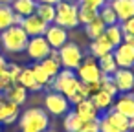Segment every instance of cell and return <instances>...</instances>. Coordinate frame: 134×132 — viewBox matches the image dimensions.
Here are the masks:
<instances>
[{"instance_id":"cell-1","label":"cell","mask_w":134,"mask_h":132,"mask_svg":"<svg viewBox=\"0 0 134 132\" xmlns=\"http://www.w3.org/2000/svg\"><path fill=\"white\" fill-rule=\"evenodd\" d=\"M20 132H44L50 128V114L44 108H28L19 117Z\"/></svg>"},{"instance_id":"cell-2","label":"cell","mask_w":134,"mask_h":132,"mask_svg":"<svg viewBox=\"0 0 134 132\" xmlns=\"http://www.w3.org/2000/svg\"><path fill=\"white\" fill-rule=\"evenodd\" d=\"M28 33L22 30V26H9L8 30H4L0 33V42H2V50L9 51V53H20L26 51L28 46Z\"/></svg>"},{"instance_id":"cell-3","label":"cell","mask_w":134,"mask_h":132,"mask_svg":"<svg viewBox=\"0 0 134 132\" xmlns=\"http://www.w3.org/2000/svg\"><path fill=\"white\" fill-rule=\"evenodd\" d=\"M134 130V121L108 108L99 116V132H130Z\"/></svg>"},{"instance_id":"cell-4","label":"cell","mask_w":134,"mask_h":132,"mask_svg":"<svg viewBox=\"0 0 134 132\" xmlns=\"http://www.w3.org/2000/svg\"><path fill=\"white\" fill-rule=\"evenodd\" d=\"M77 9H79V4L66 2V0H61L59 4H55V20H53V24L63 26L64 30L77 28V26H79Z\"/></svg>"},{"instance_id":"cell-5","label":"cell","mask_w":134,"mask_h":132,"mask_svg":"<svg viewBox=\"0 0 134 132\" xmlns=\"http://www.w3.org/2000/svg\"><path fill=\"white\" fill-rule=\"evenodd\" d=\"M79 83H81V81L77 79V75H75L74 70H66V68H63V70L52 79V84H50V86H52L55 92H59V94L70 97V95L77 90Z\"/></svg>"},{"instance_id":"cell-6","label":"cell","mask_w":134,"mask_h":132,"mask_svg":"<svg viewBox=\"0 0 134 132\" xmlns=\"http://www.w3.org/2000/svg\"><path fill=\"white\" fill-rule=\"evenodd\" d=\"M75 72V75H77V79L81 81V83H96V81H99L101 79V70H99V64H97V59L96 57H92V55H86V57H83V61H81V64L74 70Z\"/></svg>"},{"instance_id":"cell-7","label":"cell","mask_w":134,"mask_h":132,"mask_svg":"<svg viewBox=\"0 0 134 132\" xmlns=\"http://www.w3.org/2000/svg\"><path fill=\"white\" fill-rule=\"evenodd\" d=\"M57 53H59V62H61V66L66 68V70H75V68L81 64L83 57H85L83 51H81V48H79L75 42H66L63 48L57 50Z\"/></svg>"},{"instance_id":"cell-8","label":"cell","mask_w":134,"mask_h":132,"mask_svg":"<svg viewBox=\"0 0 134 132\" xmlns=\"http://www.w3.org/2000/svg\"><path fill=\"white\" fill-rule=\"evenodd\" d=\"M44 110L50 116H64L70 110V101L66 95L59 94V92H48L44 97Z\"/></svg>"},{"instance_id":"cell-9","label":"cell","mask_w":134,"mask_h":132,"mask_svg":"<svg viewBox=\"0 0 134 132\" xmlns=\"http://www.w3.org/2000/svg\"><path fill=\"white\" fill-rule=\"evenodd\" d=\"M50 51H52V48H50V44L46 42L44 37H30L28 46H26V53L31 61L41 62L42 59H46L50 55Z\"/></svg>"},{"instance_id":"cell-10","label":"cell","mask_w":134,"mask_h":132,"mask_svg":"<svg viewBox=\"0 0 134 132\" xmlns=\"http://www.w3.org/2000/svg\"><path fill=\"white\" fill-rule=\"evenodd\" d=\"M112 110H116L118 114H121V116L129 117L130 121H134V94H132V92L118 94V95L114 97Z\"/></svg>"},{"instance_id":"cell-11","label":"cell","mask_w":134,"mask_h":132,"mask_svg":"<svg viewBox=\"0 0 134 132\" xmlns=\"http://www.w3.org/2000/svg\"><path fill=\"white\" fill-rule=\"evenodd\" d=\"M42 37L46 39V42L50 44L52 50H59L68 42V31L63 26H57V24H50Z\"/></svg>"},{"instance_id":"cell-12","label":"cell","mask_w":134,"mask_h":132,"mask_svg":"<svg viewBox=\"0 0 134 132\" xmlns=\"http://www.w3.org/2000/svg\"><path fill=\"white\" fill-rule=\"evenodd\" d=\"M110 77H112V81H114V84H116L119 94L132 92V86H134V72H132V68H118Z\"/></svg>"},{"instance_id":"cell-13","label":"cell","mask_w":134,"mask_h":132,"mask_svg":"<svg viewBox=\"0 0 134 132\" xmlns=\"http://www.w3.org/2000/svg\"><path fill=\"white\" fill-rule=\"evenodd\" d=\"M20 26H22V30L28 33V37H42L44 31H46V28H48L50 24L44 22L37 13H33V15H30V17H24Z\"/></svg>"},{"instance_id":"cell-14","label":"cell","mask_w":134,"mask_h":132,"mask_svg":"<svg viewBox=\"0 0 134 132\" xmlns=\"http://www.w3.org/2000/svg\"><path fill=\"white\" fill-rule=\"evenodd\" d=\"M112 55L116 59L118 68H134V46L121 42L112 50Z\"/></svg>"},{"instance_id":"cell-15","label":"cell","mask_w":134,"mask_h":132,"mask_svg":"<svg viewBox=\"0 0 134 132\" xmlns=\"http://www.w3.org/2000/svg\"><path fill=\"white\" fill-rule=\"evenodd\" d=\"M20 117V106L4 95L0 97V123L2 125H11Z\"/></svg>"},{"instance_id":"cell-16","label":"cell","mask_w":134,"mask_h":132,"mask_svg":"<svg viewBox=\"0 0 134 132\" xmlns=\"http://www.w3.org/2000/svg\"><path fill=\"white\" fill-rule=\"evenodd\" d=\"M110 6L118 17V22H125L134 17V0H112Z\"/></svg>"},{"instance_id":"cell-17","label":"cell","mask_w":134,"mask_h":132,"mask_svg":"<svg viewBox=\"0 0 134 132\" xmlns=\"http://www.w3.org/2000/svg\"><path fill=\"white\" fill-rule=\"evenodd\" d=\"M112 50H114V46L108 42V39L105 35H101L97 39H92V42H90V55L96 57V59H99L107 53H112Z\"/></svg>"},{"instance_id":"cell-18","label":"cell","mask_w":134,"mask_h":132,"mask_svg":"<svg viewBox=\"0 0 134 132\" xmlns=\"http://www.w3.org/2000/svg\"><path fill=\"white\" fill-rule=\"evenodd\" d=\"M37 4H39L37 0H13L9 6H11V9H13L15 15H20L24 19V17H30V15L35 13Z\"/></svg>"},{"instance_id":"cell-19","label":"cell","mask_w":134,"mask_h":132,"mask_svg":"<svg viewBox=\"0 0 134 132\" xmlns=\"http://www.w3.org/2000/svg\"><path fill=\"white\" fill-rule=\"evenodd\" d=\"M6 99H9V101H13V103H17L19 106L20 105H24L26 103V99H28V90L22 86V84H19V83H15V84H11L4 94H2Z\"/></svg>"},{"instance_id":"cell-20","label":"cell","mask_w":134,"mask_h":132,"mask_svg":"<svg viewBox=\"0 0 134 132\" xmlns=\"http://www.w3.org/2000/svg\"><path fill=\"white\" fill-rule=\"evenodd\" d=\"M90 99H92V103L96 105V108L99 110V112H105V110H108V108H112V103H114V97L108 94V92H105V90H97V92H94L92 95H90Z\"/></svg>"},{"instance_id":"cell-21","label":"cell","mask_w":134,"mask_h":132,"mask_svg":"<svg viewBox=\"0 0 134 132\" xmlns=\"http://www.w3.org/2000/svg\"><path fill=\"white\" fill-rule=\"evenodd\" d=\"M19 84H22L28 92H39V90H42V88L37 84V81H35V75H33L31 66H26V68H22V70H20Z\"/></svg>"},{"instance_id":"cell-22","label":"cell","mask_w":134,"mask_h":132,"mask_svg":"<svg viewBox=\"0 0 134 132\" xmlns=\"http://www.w3.org/2000/svg\"><path fill=\"white\" fill-rule=\"evenodd\" d=\"M74 110H75L83 119H94V117H99V110L96 108V105L92 103L90 97H88V99H83L81 103H77Z\"/></svg>"},{"instance_id":"cell-23","label":"cell","mask_w":134,"mask_h":132,"mask_svg":"<svg viewBox=\"0 0 134 132\" xmlns=\"http://www.w3.org/2000/svg\"><path fill=\"white\" fill-rule=\"evenodd\" d=\"M105 28H107V24H105L99 17H96L94 20H90L88 24H85V31H86V35L90 37V41L101 37V35L105 33Z\"/></svg>"},{"instance_id":"cell-24","label":"cell","mask_w":134,"mask_h":132,"mask_svg":"<svg viewBox=\"0 0 134 132\" xmlns=\"http://www.w3.org/2000/svg\"><path fill=\"white\" fill-rule=\"evenodd\" d=\"M103 35L108 39V42H110L114 48L123 42V30H121V24H119V22H118V24H112V26H107Z\"/></svg>"},{"instance_id":"cell-25","label":"cell","mask_w":134,"mask_h":132,"mask_svg":"<svg viewBox=\"0 0 134 132\" xmlns=\"http://www.w3.org/2000/svg\"><path fill=\"white\" fill-rule=\"evenodd\" d=\"M81 123H83V117H81L75 110H68V112L64 114L63 125H64V130H66V132H77L79 127H81Z\"/></svg>"},{"instance_id":"cell-26","label":"cell","mask_w":134,"mask_h":132,"mask_svg":"<svg viewBox=\"0 0 134 132\" xmlns=\"http://www.w3.org/2000/svg\"><path fill=\"white\" fill-rule=\"evenodd\" d=\"M13 24H15V13H13L11 6L0 4V33Z\"/></svg>"},{"instance_id":"cell-27","label":"cell","mask_w":134,"mask_h":132,"mask_svg":"<svg viewBox=\"0 0 134 132\" xmlns=\"http://www.w3.org/2000/svg\"><path fill=\"white\" fill-rule=\"evenodd\" d=\"M97 64H99V70L103 75H112L116 70H118V64H116V59L112 53H107L103 57L97 59Z\"/></svg>"},{"instance_id":"cell-28","label":"cell","mask_w":134,"mask_h":132,"mask_svg":"<svg viewBox=\"0 0 134 132\" xmlns=\"http://www.w3.org/2000/svg\"><path fill=\"white\" fill-rule=\"evenodd\" d=\"M41 66H42V70L50 75V79H53V77L63 70L59 59H53V57H46V59H42V61H41Z\"/></svg>"},{"instance_id":"cell-29","label":"cell","mask_w":134,"mask_h":132,"mask_svg":"<svg viewBox=\"0 0 134 132\" xmlns=\"http://www.w3.org/2000/svg\"><path fill=\"white\" fill-rule=\"evenodd\" d=\"M35 13L48 24H53V20H55V6H52V4H37Z\"/></svg>"},{"instance_id":"cell-30","label":"cell","mask_w":134,"mask_h":132,"mask_svg":"<svg viewBox=\"0 0 134 132\" xmlns=\"http://www.w3.org/2000/svg\"><path fill=\"white\" fill-rule=\"evenodd\" d=\"M31 70H33V75H35V81H37V84L41 86V88H48L50 84H52V79H50V75L42 70V66H41V62H35L33 66H31Z\"/></svg>"},{"instance_id":"cell-31","label":"cell","mask_w":134,"mask_h":132,"mask_svg":"<svg viewBox=\"0 0 134 132\" xmlns=\"http://www.w3.org/2000/svg\"><path fill=\"white\" fill-rule=\"evenodd\" d=\"M97 17H99V19H101L107 26L118 24V17H116V13H114V9H112V6H110V4H105L103 8H99Z\"/></svg>"},{"instance_id":"cell-32","label":"cell","mask_w":134,"mask_h":132,"mask_svg":"<svg viewBox=\"0 0 134 132\" xmlns=\"http://www.w3.org/2000/svg\"><path fill=\"white\" fill-rule=\"evenodd\" d=\"M90 97V92H88V84L86 83H79V86H77V90L68 97V101H70V105H77V103H81L83 99H88Z\"/></svg>"},{"instance_id":"cell-33","label":"cell","mask_w":134,"mask_h":132,"mask_svg":"<svg viewBox=\"0 0 134 132\" xmlns=\"http://www.w3.org/2000/svg\"><path fill=\"white\" fill-rule=\"evenodd\" d=\"M77 17H79V24H88L90 20H94L97 17V9H92L88 6H81L79 4V9H77Z\"/></svg>"},{"instance_id":"cell-34","label":"cell","mask_w":134,"mask_h":132,"mask_svg":"<svg viewBox=\"0 0 134 132\" xmlns=\"http://www.w3.org/2000/svg\"><path fill=\"white\" fill-rule=\"evenodd\" d=\"M99 88H101V90H105V92H108L112 97H116V95L119 94L110 75H101V79H99Z\"/></svg>"},{"instance_id":"cell-35","label":"cell","mask_w":134,"mask_h":132,"mask_svg":"<svg viewBox=\"0 0 134 132\" xmlns=\"http://www.w3.org/2000/svg\"><path fill=\"white\" fill-rule=\"evenodd\" d=\"M77 132H99V117L94 119H83Z\"/></svg>"},{"instance_id":"cell-36","label":"cell","mask_w":134,"mask_h":132,"mask_svg":"<svg viewBox=\"0 0 134 132\" xmlns=\"http://www.w3.org/2000/svg\"><path fill=\"white\" fill-rule=\"evenodd\" d=\"M11 84H15V83H13L11 75L8 73V66H6V70H4V72H0V92L4 94V92H6Z\"/></svg>"},{"instance_id":"cell-37","label":"cell","mask_w":134,"mask_h":132,"mask_svg":"<svg viewBox=\"0 0 134 132\" xmlns=\"http://www.w3.org/2000/svg\"><path fill=\"white\" fill-rule=\"evenodd\" d=\"M20 66L19 64H15V62H8V73L11 75V79H13V83H19V77H20Z\"/></svg>"},{"instance_id":"cell-38","label":"cell","mask_w":134,"mask_h":132,"mask_svg":"<svg viewBox=\"0 0 134 132\" xmlns=\"http://www.w3.org/2000/svg\"><path fill=\"white\" fill-rule=\"evenodd\" d=\"M119 24H121L123 35H134V17H130L129 20H125V22H119Z\"/></svg>"},{"instance_id":"cell-39","label":"cell","mask_w":134,"mask_h":132,"mask_svg":"<svg viewBox=\"0 0 134 132\" xmlns=\"http://www.w3.org/2000/svg\"><path fill=\"white\" fill-rule=\"evenodd\" d=\"M79 4H81V6H88V8L99 11V8H103L107 2H105V0H79Z\"/></svg>"},{"instance_id":"cell-40","label":"cell","mask_w":134,"mask_h":132,"mask_svg":"<svg viewBox=\"0 0 134 132\" xmlns=\"http://www.w3.org/2000/svg\"><path fill=\"white\" fill-rule=\"evenodd\" d=\"M123 42L129 46H134V35H123Z\"/></svg>"},{"instance_id":"cell-41","label":"cell","mask_w":134,"mask_h":132,"mask_svg":"<svg viewBox=\"0 0 134 132\" xmlns=\"http://www.w3.org/2000/svg\"><path fill=\"white\" fill-rule=\"evenodd\" d=\"M39 4H52V6H55V4H59L61 0H37Z\"/></svg>"},{"instance_id":"cell-42","label":"cell","mask_w":134,"mask_h":132,"mask_svg":"<svg viewBox=\"0 0 134 132\" xmlns=\"http://www.w3.org/2000/svg\"><path fill=\"white\" fill-rule=\"evenodd\" d=\"M6 66H8V61H6L2 55H0V72H4V70H6Z\"/></svg>"},{"instance_id":"cell-43","label":"cell","mask_w":134,"mask_h":132,"mask_svg":"<svg viewBox=\"0 0 134 132\" xmlns=\"http://www.w3.org/2000/svg\"><path fill=\"white\" fill-rule=\"evenodd\" d=\"M13 2V0H0V4H6V6H9Z\"/></svg>"},{"instance_id":"cell-44","label":"cell","mask_w":134,"mask_h":132,"mask_svg":"<svg viewBox=\"0 0 134 132\" xmlns=\"http://www.w3.org/2000/svg\"><path fill=\"white\" fill-rule=\"evenodd\" d=\"M66 2H74V4H79V0H66Z\"/></svg>"},{"instance_id":"cell-45","label":"cell","mask_w":134,"mask_h":132,"mask_svg":"<svg viewBox=\"0 0 134 132\" xmlns=\"http://www.w3.org/2000/svg\"><path fill=\"white\" fill-rule=\"evenodd\" d=\"M44 132H59V130H53V128H48V130H44Z\"/></svg>"},{"instance_id":"cell-46","label":"cell","mask_w":134,"mask_h":132,"mask_svg":"<svg viewBox=\"0 0 134 132\" xmlns=\"http://www.w3.org/2000/svg\"><path fill=\"white\" fill-rule=\"evenodd\" d=\"M105 2H107V4H110V2H112V0H105Z\"/></svg>"},{"instance_id":"cell-47","label":"cell","mask_w":134,"mask_h":132,"mask_svg":"<svg viewBox=\"0 0 134 132\" xmlns=\"http://www.w3.org/2000/svg\"><path fill=\"white\" fill-rule=\"evenodd\" d=\"M0 132H2V123H0Z\"/></svg>"},{"instance_id":"cell-48","label":"cell","mask_w":134,"mask_h":132,"mask_svg":"<svg viewBox=\"0 0 134 132\" xmlns=\"http://www.w3.org/2000/svg\"><path fill=\"white\" fill-rule=\"evenodd\" d=\"M0 51H2V42H0Z\"/></svg>"},{"instance_id":"cell-49","label":"cell","mask_w":134,"mask_h":132,"mask_svg":"<svg viewBox=\"0 0 134 132\" xmlns=\"http://www.w3.org/2000/svg\"><path fill=\"white\" fill-rule=\"evenodd\" d=\"M132 94H134V86H132Z\"/></svg>"},{"instance_id":"cell-50","label":"cell","mask_w":134,"mask_h":132,"mask_svg":"<svg viewBox=\"0 0 134 132\" xmlns=\"http://www.w3.org/2000/svg\"><path fill=\"white\" fill-rule=\"evenodd\" d=\"M0 97H2V92H0Z\"/></svg>"}]
</instances>
